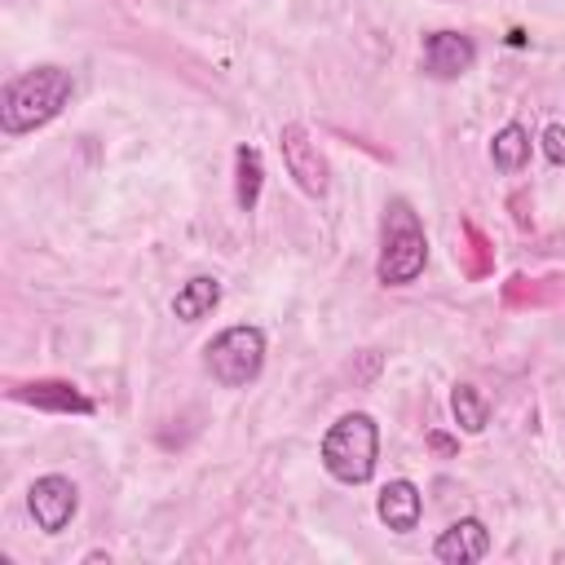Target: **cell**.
Returning <instances> with one entry per match:
<instances>
[{
    "label": "cell",
    "instance_id": "6da1fadb",
    "mask_svg": "<svg viewBox=\"0 0 565 565\" xmlns=\"http://www.w3.org/2000/svg\"><path fill=\"white\" fill-rule=\"evenodd\" d=\"M75 97V75L57 62H44V66H31L22 75H13L0 93V128L9 137H22V132H35L44 124H53Z\"/></svg>",
    "mask_w": 565,
    "mask_h": 565
},
{
    "label": "cell",
    "instance_id": "7a4b0ae2",
    "mask_svg": "<svg viewBox=\"0 0 565 565\" xmlns=\"http://www.w3.org/2000/svg\"><path fill=\"white\" fill-rule=\"evenodd\" d=\"M428 265V234L406 199H388L384 207V230H380V260L375 278L384 287H411Z\"/></svg>",
    "mask_w": 565,
    "mask_h": 565
},
{
    "label": "cell",
    "instance_id": "3957f363",
    "mask_svg": "<svg viewBox=\"0 0 565 565\" xmlns=\"http://www.w3.org/2000/svg\"><path fill=\"white\" fill-rule=\"evenodd\" d=\"M318 455H322V468L335 481L366 486L375 477V463H380V424L366 411H349L322 433V450Z\"/></svg>",
    "mask_w": 565,
    "mask_h": 565
},
{
    "label": "cell",
    "instance_id": "277c9868",
    "mask_svg": "<svg viewBox=\"0 0 565 565\" xmlns=\"http://www.w3.org/2000/svg\"><path fill=\"white\" fill-rule=\"evenodd\" d=\"M203 371L221 384V388H247L260 380L265 371V331L260 327H225L221 335L207 340L203 349Z\"/></svg>",
    "mask_w": 565,
    "mask_h": 565
},
{
    "label": "cell",
    "instance_id": "5b68a950",
    "mask_svg": "<svg viewBox=\"0 0 565 565\" xmlns=\"http://www.w3.org/2000/svg\"><path fill=\"white\" fill-rule=\"evenodd\" d=\"M26 508H31L35 530L62 534V530L75 521V512H79V486H75L71 477H62V472H44V477L31 481Z\"/></svg>",
    "mask_w": 565,
    "mask_h": 565
},
{
    "label": "cell",
    "instance_id": "8992f818",
    "mask_svg": "<svg viewBox=\"0 0 565 565\" xmlns=\"http://www.w3.org/2000/svg\"><path fill=\"white\" fill-rule=\"evenodd\" d=\"M278 141H282V163H287V172L296 177V185H300L309 199H322L327 185H331V181H327L331 168H327L318 141H309V132H305L300 124H287V128L278 132Z\"/></svg>",
    "mask_w": 565,
    "mask_h": 565
},
{
    "label": "cell",
    "instance_id": "52a82bcc",
    "mask_svg": "<svg viewBox=\"0 0 565 565\" xmlns=\"http://www.w3.org/2000/svg\"><path fill=\"white\" fill-rule=\"evenodd\" d=\"M472 62H477L472 35H463V31H428L424 35V49H419L424 75H433V79H459V75L472 71Z\"/></svg>",
    "mask_w": 565,
    "mask_h": 565
},
{
    "label": "cell",
    "instance_id": "ba28073f",
    "mask_svg": "<svg viewBox=\"0 0 565 565\" xmlns=\"http://www.w3.org/2000/svg\"><path fill=\"white\" fill-rule=\"evenodd\" d=\"M486 552H490V530H486V521H477V516L450 521V525L437 534V543H433V556H437L441 565H472V561H486Z\"/></svg>",
    "mask_w": 565,
    "mask_h": 565
},
{
    "label": "cell",
    "instance_id": "9c48e42d",
    "mask_svg": "<svg viewBox=\"0 0 565 565\" xmlns=\"http://www.w3.org/2000/svg\"><path fill=\"white\" fill-rule=\"evenodd\" d=\"M13 402H26L35 411H57V415H93V397H84L71 380H26L9 388Z\"/></svg>",
    "mask_w": 565,
    "mask_h": 565
},
{
    "label": "cell",
    "instance_id": "30bf717a",
    "mask_svg": "<svg viewBox=\"0 0 565 565\" xmlns=\"http://www.w3.org/2000/svg\"><path fill=\"white\" fill-rule=\"evenodd\" d=\"M375 512H380V521H384L393 534H411V530L419 525V516H424V494H419L415 481L397 477V481H388V486L380 490Z\"/></svg>",
    "mask_w": 565,
    "mask_h": 565
},
{
    "label": "cell",
    "instance_id": "8fae6325",
    "mask_svg": "<svg viewBox=\"0 0 565 565\" xmlns=\"http://www.w3.org/2000/svg\"><path fill=\"white\" fill-rule=\"evenodd\" d=\"M216 305H221V282L207 278V274H194V278L181 282V291L172 296V313H177L181 322H199V318H207Z\"/></svg>",
    "mask_w": 565,
    "mask_h": 565
},
{
    "label": "cell",
    "instance_id": "7c38bea8",
    "mask_svg": "<svg viewBox=\"0 0 565 565\" xmlns=\"http://www.w3.org/2000/svg\"><path fill=\"white\" fill-rule=\"evenodd\" d=\"M260 185H265V159L256 146H238L234 150V199L243 212H252L260 203Z\"/></svg>",
    "mask_w": 565,
    "mask_h": 565
},
{
    "label": "cell",
    "instance_id": "4fadbf2b",
    "mask_svg": "<svg viewBox=\"0 0 565 565\" xmlns=\"http://www.w3.org/2000/svg\"><path fill=\"white\" fill-rule=\"evenodd\" d=\"M490 159L499 172H521L530 163V132L521 124H503L490 141Z\"/></svg>",
    "mask_w": 565,
    "mask_h": 565
},
{
    "label": "cell",
    "instance_id": "5bb4252c",
    "mask_svg": "<svg viewBox=\"0 0 565 565\" xmlns=\"http://www.w3.org/2000/svg\"><path fill=\"white\" fill-rule=\"evenodd\" d=\"M450 411H455V424H459L463 433H481L486 419H490V402H486V393H481L477 384H455Z\"/></svg>",
    "mask_w": 565,
    "mask_h": 565
},
{
    "label": "cell",
    "instance_id": "9a60e30c",
    "mask_svg": "<svg viewBox=\"0 0 565 565\" xmlns=\"http://www.w3.org/2000/svg\"><path fill=\"white\" fill-rule=\"evenodd\" d=\"M543 154H547V163L565 168V124H552V128H543Z\"/></svg>",
    "mask_w": 565,
    "mask_h": 565
}]
</instances>
